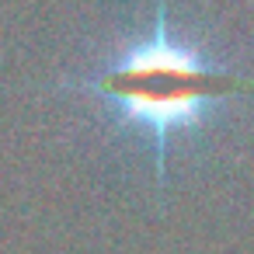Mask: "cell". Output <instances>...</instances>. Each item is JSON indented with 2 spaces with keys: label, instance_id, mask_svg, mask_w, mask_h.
Returning <instances> with one entry per match:
<instances>
[{
  "label": "cell",
  "instance_id": "cell-1",
  "mask_svg": "<svg viewBox=\"0 0 254 254\" xmlns=\"http://www.w3.org/2000/svg\"><path fill=\"white\" fill-rule=\"evenodd\" d=\"M94 87L164 139L171 129L191 126L205 105L226 94L254 91V77H237L205 66L198 56L174 46L167 39V28L160 25L150 42L132 49L112 70H105Z\"/></svg>",
  "mask_w": 254,
  "mask_h": 254
}]
</instances>
